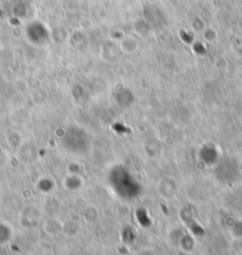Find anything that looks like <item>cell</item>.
Instances as JSON below:
<instances>
[{"label":"cell","mask_w":242,"mask_h":255,"mask_svg":"<svg viewBox=\"0 0 242 255\" xmlns=\"http://www.w3.org/2000/svg\"><path fill=\"white\" fill-rule=\"evenodd\" d=\"M139 255H151V254H150V252H141Z\"/></svg>","instance_id":"1"}]
</instances>
